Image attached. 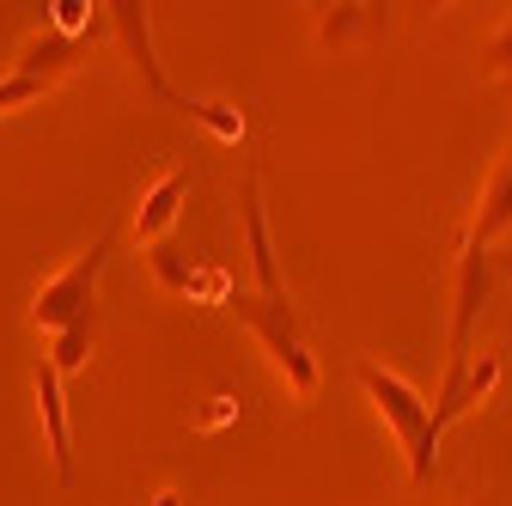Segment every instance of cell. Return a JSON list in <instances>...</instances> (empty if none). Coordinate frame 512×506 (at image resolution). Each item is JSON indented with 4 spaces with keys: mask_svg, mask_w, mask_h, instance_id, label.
<instances>
[{
    "mask_svg": "<svg viewBox=\"0 0 512 506\" xmlns=\"http://www.w3.org/2000/svg\"><path fill=\"white\" fill-rule=\"evenodd\" d=\"M348 372H354V385L372 397V409L384 415V427L397 433L403 464H409V482H415V488H427V482H433V470H439V427H433V403L409 385L403 372L378 366V360H366V354H360Z\"/></svg>",
    "mask_w": 512,
    "mask_h": 506,
    "instance_id": "cell-1",
    "label": "cell"
},
{
    "mask_svg": "<svg viewBox=\"0 0 512 506\" xmlns=\"http://www.w3.org/2000/svg\"><path fill=\"white\" fill-rule=\"evenodd\" d=\"M226 311L232 318L263 342V354L275 360V372L287 378V391L299 397V403H311L317 397V385H324V372H317V354L305 348V330H299V311L293 305H281V299H263V293H226Z\"/></svg>",
    "mask_w": 512,
    "mask_h": 506,
    "instance_id": "cell-2",
    "label": "cell"
},
{
    "mask_svg": "<svg viewBox=\"0 0 512 506\" xmlns=\"http://www.w3.org/2000/svg\"><path fill=\"white\" fill-rule=\"evenodd\" d=\"M110 250H116V232L104 226L68 269H55V275L31 293V324H37L43 336H61V330L92 324V311H98V275H104V263H110Z\"/></svg>",
    "mask_w": 512,
    "mask_h": 506,
    "instance_id": "cell-3",
    "label": "cell"
},
{
    "mask_svg": "<svg viewBox=\"0 0 512 506\" xmlns=\"http://www.w3.org/2000/svg\"><path fill=\"white\" fill-rule=\"evenodd\" d=\"M104 19H110V37H116L122 61L135 68L141 92H147L153 104H165V110L189 116V104H196V98H189V92H177V86H171V74H165L159 43H153V7H141V0H110V7H104Z\"/></svg>",
    "mask_w": 512,
    "mask_h": 506,
    "instance_id": "cell-4",
    "label": "cell"
},
{
    "mask_svg": "<svg viewBox=\"0 0 512 506\" xmlns=\"http://www.w3.org/2000/svg\"><path fill=\"white\" fill-rule=\"evenodd\" d=\"M238 220H244V257H250V281L263 299H281L293 305L287 293V275H281V257H275V232H269V196H263V165H244V196H238Z\"/></svg>",
    "mask_w": 512,
    "mask_h": 506,
    "instance_id": "cell-5",
    "label": "cell"
},
{
    "mask_svg": "<svg viewBox=\"0 0 512 506\" xmlns=\"http://www.w3.org/2000/svg\"><path fill=\"white\" fill-rule=\"evenodd\" d=\"M494 269L500 257L494 250H476V244H458V263H452V354L445 360H470V336H476V318L494 299Z\"/></svg>",
    "mask_w": 512,
    "mask_h": 506,
    "instance_id": "cell-6",
    "label": "cell"
},
{
    "mask_svg": "<svg viewBox=\"0 0 512 506\" xmlns=\"http://www.w3.org/2000/svg\"><path fill=\"white\" fill-rule=\"evenodd\" d=\"M500 372H506V354H500V348H482V354H470V360H445V385H439V397H433V427L445 433L458 415H470L476 403H488L494 385H500Z\"/></svg>",
    "mask_w": 512,
    "mask_h": 506,
    "instance_id": "cell-7",
    "label": "cell"
},
{
    "mask_svg": "<svg viewBox=\"0 0 512 506\" xmlns=\"http://www.w3.org/2000/svg\"><path fill=\"white\" fill-rule=\"evenodd\" d=\"M68 378H61L43 354L31 360V391H37V415H43V439H49V470L55 482H74V421H68Z\"/></svg>",
    "mask_w": 512,
    "mask_h": 506,
    "instance_id": "cell-8",
    "label": "cell"
},
{
    "mask_svg": "<svg viewBox=\"0 0 512 506\" xmlns=\"http://www.w3.org/2000/svg\"><path fill=\"white\" fill-rule=\"evenodd\" d=\"M506 232H512V153L494 159V171L482 183V202H476V214H470V226H464L458 244L494 250V238H506Z\"/></svg>",
    "mask_w": 512,
    "mask_h": 506,
    "instance_id": "cell-9",
    "label": "cell"
},
{
    "mask_svg": "<svg viewBox=\"0 0 512 506\" xmlns=\"http://www.w3.org/2000/svg\"><path fill=\"white\" fill-rule=\"evenodd\" d=\"M183 196H189V171H183V165L159 171V177L141 189L135 238H141V244H165V232H171V226H177V214H183Z\"/></svg>",
    "mask_w": 512,
    "mask_h": 506,
    "instance_id": "cell-10",
    "label": "cell"
},
{
    "mask_svg": "<svg viewBox=\"0 0 512 506\" xmlns=\"http://www.w3.org/2000/svg\"><path fill=\"white\" fill-rule=\"evenodd\" d=\"M74 61H80V43L43 25V31H31V37L19 43V55H13V74L55 86V80H68V74H74Z\"/></svg>",
    "mask_w": 512,
    "mask_h": 506,
    "instance_id": "cell-11",
    "label": "cell"
},
{
    "mask_svg": "<svg viewBox=\"0 0 512 506\" xmlns=\"http://www.w3.org/2000/svg\"><path fill=\"white\" fill-rule=\"evenodd\" d=\"M384 7H360V0H342V7H317V43L324 49H348L360 31H378Z\"/></svg>",
    "mask_w": 512,
    "mask_h": 506,
    "instance_id": "cell-12",
    "label": "cell"
},
{
    "mask_svg": "<svg viewBox=\"0 0 512 506\" xmlns=\"http://www.w3.org/2000/svg\"><path fill=\"white\" fill-rule=\"evenodd\" d=\"M147 269H153V281H159L165 293H189V287H202V281L220 287L214 275H196V263H189L183 250H171V244H153V250H147Z\"/></svg>",
    "mask_w": 512,
    "mask_h": 506,
    "instance_id": "cell-13",
    "label": "cell"
},
{
    "mask_svg": "<svg viewBox=\"0 0 512 506\" xmlns=\"http://www.w3.org/2000/svg\"><path fill=\"white\" fill-rule=\"evenodd\" d=\"M43 360L61 372V378H74L86 360H92V324H80V330H61V336H49V348H43Z\"/></svg>",
    "mask_w": 512,
    "mask_h": 506,
    "instance_id": "cell-14",
    "label": "cell"
},
{
    "mask_svg": "<svg viewBox=\"0 0 512 506\" xmlns=\"http://www.w3.org/2000/svg\"><path fill=\"white\" fill-rule=\"evenodd\" d=\"M482 74H488V80H512V19L488 37V49H482Z\"/></svg>",
    "mask_w": 512,
    "mask_h": 506,
    "instance_id": "cell-15",
    "label": "cell"
},
{
    "mask_svg": "<svg viewBox=\"0 0 512 506\" xmlns=\"http://www.w3.org/2000/svg\"><path fill=\"white\" fill-rule=\"evenodd\" d=\"M86 13H98V7H80V0H55V7H49V31H61V37L80 43V31L92 25Z\"/></svg>",
    "mask_w": 512,
    "mask_h": 506,
    "instance_id": "cell-16",
    "label": "cell"
},
{
    "mask_svg": "<svg viewBox=\"0 0 512 506\" xmlns=\"http://www.w3.org/2000/svg\"><path fill=\"white\" fill-rule=\"evenodd\" d=\"M153 506H189V494H183V488H159Z\"/></svg>",
    "mask_w": 512,
    "mask_h": 506,
    "instance_id": "cell-17",
    "label": "cell"
},
{
    "mask_svg": "<svg viewBox=\"0 0 512 506\" xmlns=\"http://www.w3.org/2000/svg\"><path fill=\"white\" fill-rule=\"evenodd\" d=\"M470 506H488V500H470Z\"/></svg>",
    "mask_w": 512,
    "mask_h": 506,
    "instance_id": "cell-18",
    "label": "cell"
}]
</instances>
